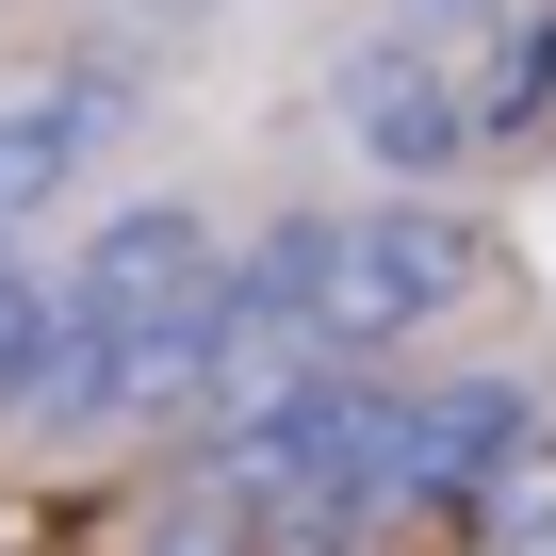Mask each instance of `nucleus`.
I'll use <instances>...</instances> for the list:
<instances>
[{"instance_id": "nucleus-1", "label": "nucleus", "mask_w": 556, "mask_h": 556, "mask_svg": "<svg viewBox=\"0 0 556 556\" xmlns=\"http://www.w3.org/2000/svg\"><path fill=\"white\" fill-rule=\"evenodd\" d=\"M229 344L245 377H377L393 344H426L475 295V229L426 197H361V213H278L262 245H229Z\"/></svg>"}, {"instance_id": "nucleus-2", "label": "nucleus", "mask_w": 556, "mask_h": 556, "mask_svg": "<svg viewBox=\"0 0 556 556\" xmlns=\"http://www.w3.org/2000/svg\"><path fill=\"white\" fill-rule=\"evenodd\" d=\"M409 491V377H262L197 442V507L262 556H361Z\"/></svg>"}, {"instance_id": "nucleus-3", "label": "nucleus", "mask_w": 556, "mask_h": 556, "mask_svg": "<svg viewBox=\"0 0 556 556\" xmlns=\"http://www.w3.org/2000/svg\"><path fill=\"white\" fill-rule=\"evenodd\" d=\"M393 523H442V540H523L556 523V426L523 377H409V491Z\"/></svg>"}, {"instance_id": "nucleus-4", "label": "nucleus", "mask_w": 556, "mask_h": 556, "mask_svg": "<svg viewBox=\"0 0 556 556\" xmlns=\"http://www.w3.org/2000/svg\"><path fill=\"white\" fill-rule=\"evenodd\" d=\"M328 131H344L393 197H426V180H458V164H475L442 34H377V50H344V66H328Z\"/></svg>"}, {"instance_id": "nucleus-5", "label": "nucleus", "mask_w": 556, "mask_h": 556, "mask_svg": "<svg viewBox=\"0 0 556 556\" xmlns=\"http://www.w3.org/2000/svg\"><path fill=\"white\" fill-rule=\"evenodd\" d=\"M213 213L197 197H115L66 262H50V312L66 328H148V312H180V295H213Z\"/></svg>"}, {"instance_id": "nucleus-6", "label": "nucleus", "mask_w": 556, "mask_h": 556, "mask_svg": "<svg viewBox=\"0 0 556 556\" xmlns=\"http://www.w3.org/2000/svg\"><path fill=\"white\" fill-rule=\"evenodd\" d=\"M442 66H458L475 164H491V148H540V131H556V0H491V17H458Z\"/></svg>"}, {"instance_id": "nucleus-7", "label": "nucleus", "mask_w": 556, "mask_h": 556, "mask_svg": "<svg viewBox=\"0 0 556 556\" xmlns=\"http://www.w3.org/2000/svg\"><path fill=\"white\" fill-rule=\"evenodd\" d=\"M115 83H83V66H50V83H17V99H0V245H17V213H50L99 148H115Z\"/></svg>"}, {"instance_id": "nucleus-8", "label": "nucleus", "mask_w": 556, "mask_h": 556, "mask_svg": "<svg viewBox=\"0 0 556 556\" xmlns=\"http://www.w3.org/2000/svg\"><path fill=\"white\" fill-rule=\"evenodd\" d=\"M50 377H66V312H50V278L0 262V409H50Z\"/></svg>"}, {"instance_id": "nucleus-9", "label": "nucleus", "mask_w": 556, "mask_h": 556, "mask_svg": "<svg viewBox=\"0 0 556 556\" xmlns=\"http://www.w3.org/2000/svg\"><path fill=\"white\" fill-rule=\"evenodd\" d=\"M426 17H442V0H426ZM475 17H491V0H475Z\"/></svg>"}, {"instance_id": "nucleus-10", "label": "nucleus", "mask_w": 556, "mask_h": 556, "mask_svg": "<svg viewBox=\"0 0 556 556\" xmlns=\"http://www.w3.org/2000/svg\"><path fill=\"white\" fill-rule=\"evenodd\" d=\"M0 262H17V245H0Z\"/></svg>"}]
</instances>
